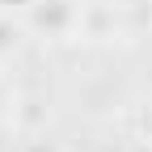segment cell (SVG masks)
Wrapping results in <instances>:
<instances>
[{"instance_id":"6da1fadb","label":"cell","mask_w":152,"mask_h":152,"mask_svg":"<svg viewBox=\"0 0 152 152\" xmlns=\"http://www.w3.org/2000/svg\"><path fill=\"white\" fill-rule=\"evenodd\" d=\"M76 21H80V9L72 4V0H38L30 9V26L47 38H64Z\"/></svg>"},{"instance_id":"7a4b0ae2","label":"cell","mask_w":152,"mask_h":152,"mask_svg":"<svg viewBox=\"0 0 152 152\" xmlns=\"http://www.w3.org/2000/svg\"><path fill=\"white\" fill-rule=\"evenodd\" d=\"M17 42H21V26H17V17H13V13H0V59L13 55Z\"/></svg>"},{"instance_id":"3957f363","label":"cell","mask_w":152,"mask_h":152,"mask_svg":"<svg viewBox=\"0 0 152 152\" xmlns=\"http://www.w3.org/2000/svg\"><path fill=\"white\" fill-rule=\"evenodd\" d=\"M38 4V0H0V13H13V17H21V13H30Z\"/></svg>"},{"instance_id":"277c9868","label":"cell","mask_w":152,"mask_h":152,"mask_svg":"<svg viewBox=\"0 0 152 152\" xmlns=\"http://www.w3.org/2000/svg\"><path fill=\"white\" fill-rule=\"evenodd\" d=\"M0 106H4V80H0Z\"/></svg>"},{"instance_id":"5b68a950","label":"cell","mask_w":152,"mask_h":152,"mask_svg":"<svg viewBox=\"0 0 152 152\" xmlns=\"http://www.w3.org/2000/svg\"><path fill=\"white\" fill-rule=\"evenodd\" d=\"M144 144H148V148H152V135H148V140H144Z\"/></svg>"}]
</instances>
